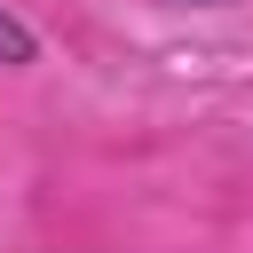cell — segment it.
Masks as SVG:
<instances>
[{
  "label": "cell",
  "instance_id": "cell-2",
  "mask_svg": "<svg viewBox=\"0 0 253 253\" xmlns=\"http://www.w3.org/2000/svg\"><path fill=\"white\" fill-rule=\"evenodd\" d=\"M166 8H237V0H166Z\"/></svg>",
  "mask_w": 253,
  "mask_h": 253
},
{
  "label": "cell",
  "instance_id": "cell-1",
  "mask_svg": "<svg viewBox=\"0 0 253 253\" xmlns=\"http://www.w3.org/2000/svg\"><path fill=\"white\" fill-rule=\"evenodd\" d=\"M40 63V32L24 24L16 0H0V71H32Z\"/></svg>",
  "mask_w": 253,
  "mask_h": 253
}]
</instances>
